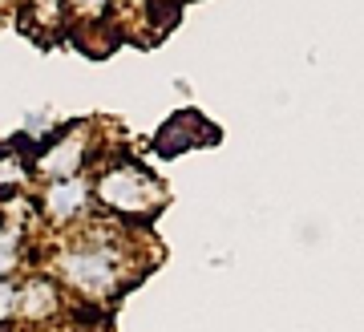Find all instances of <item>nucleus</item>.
Listing matches in <instances>:
<instances>
[{
    "label": "nucleus",
    "mask_w": 364,
    "mask_h": 332,
    "mask_svg": "<svg viewBox=\"0 0 364 332\" xmlns=\"http://www.w3.org/2000/svg\"><path fill=\"white\" fill-rule=\"evenodd\" d=\"M97 194H102V203L109 211H122V215H154L158 203H162L158 179L138 162L109 166L97 179Z\"/></svg>",
    "instance_id": "obj_1"
},
{
    "label": "nucleus",
    "mask_w": 364,
    "mask_h": 332,
    "mask_svg": "<svg viewBox=\"0 0 364 332\" xmlns=\"http://www.w3.org/2000/svg\"><path fill=\"white\" fill-rule=\"evenodd\" d=\"M16 312L28 320H45L57 312V288L49 280H28L25 292L16 296Z\"/></svg>",
    "instance_id": "obj_6"
},
{
    "label": "nucleus",
    "mask_w": 364,
    "mask_h": 332,
    "mask_svg": "<svg viewBox=\"0 0 364 332\" xmlns=\"http://www.w3.org/2000/svg\"><path fill=\"white\" fill-rule=\"evenodd\" d=\"M81 158H85V130H77V134H65L61 142H53L49 150L41 154L37 170H41V179H49V182L77 179Z\"/></svg>",
    "instance_id": "obj_3"
},
{
    "label": "nucleus",
    "mask_w": 364,
    "mask_h": 332,
    "mask_svg": "<svg viewBox=\"0 0 364 332\" xmlns=\"http://www.w3.org/2000/svg\"><path fill=\"white\" fill-rule=\"evenodd\" d=\"M195 130H207L203 122H198V114H178V118H170L166 126L158 130V150L162 154H178L186 150V146H198L203 142V134H195Z\"/></svg>",
    "instance_id": "obj_5"
},
{
    "label": "nucleus",
    "mask_w": 364,
    "mask_h": 332,
    "mask_svg": "<svg viewBox=\"0 0 364 332\" xmlns=\"http://www.w3.org/2000/svg\"><path fill=\"white\" fill-rule=\"evenodd\" d=\"M65 9L77 21H102L105 13H109V0H65Z\"/></svg>",
    "instance_id": "obj_7"
},
{
    "label": "nucleus",
    "mask_w": 364,
    "mask_h": 332,
    "mask_svg": "<svg viewBox=\"0 0 364 332\" xmlns=\"http://www.w3.org/2000/svg\"><path fill=\"white\" fill-rule=\"evenodd\" d=\"M85 199H90V187L81 179H61V182H49V191L41 199V211L53 219V223H69L85 211Z\"/></svg>",
    "instance_id": "obj_4"
},
{
    "label": "nucleus",
    "mask_w": 364,
    "mask_h": 332,
    "mask_svg": "<svg viewBox=\"0 0 364 332\" xmlns=\"http://www.w3.org/2000/svg\"><path fill=\"white\" fill-rule=\"evenodd\" d=\"M21 179H25V170H21V162H16V158H0V191H4V187L13 191V187H16Z\"/></svg>",
    "instance_id": "obj_9"
},
{
    "label": "nucleus",
    "mask_w": 364,
    "mask_h": 332,
    "mask_svg": "<svg viewBox=\"0 0 364 332\" xmlns=\"http://www.w3.org/2000/svg\"><path fill=\"white\" fill-rule=\"evenodd\" d=\"M16 288L9 280H0V320H9V316H16Z\"/></svg>",
    "instance_id": "obj_10"
},
{
    "label": "nucleus",
    "mask_w": 364,
    "mask_h": 332,
    "mask_svg": "<svg viewBox=\"0 0 364 332\" xmlns=\"http://www.w3.org/2000/svg\"><path fill=\"white\" fill-rule=\"evenodd\" d=\"M13 268H16V235L9 231V235H0V280Z\"/></svg>",
    "instance_id": "obj_8"
},
{
    "label": "nucleus",
    "mask_w": 364,
    "mask_h": 332,
    "mask_svg": "<svg viewBox=\"0 0 364 332\" xmlns=\"http://www.w3.org/2000/svg\"><path fill=\"white\" fill-rule=\"evenodd\" d=\"M117 271H122V259L109 243H85V247H73L61 256V276H65L77 292L90 296H105L117 288Z\"/></svg>",
    "instance_id": "obj_2"
}]
</instances>
